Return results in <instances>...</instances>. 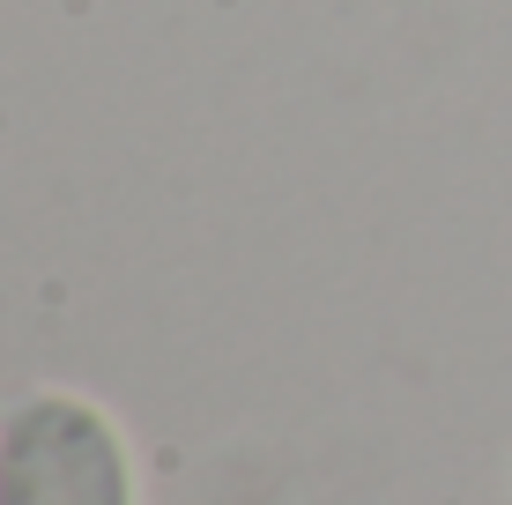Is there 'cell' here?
I'll list each match as a JSON object with an SVG mask.
<instances>
[{
	"label": "cell",
	"mask_w": 512,
	"mask_h": 505,
	"mask_svg": "<svg viewBox=\"0 0 512 505\" xmlns=\"http://www.w3.org/2000/svg\"><path fill=\"white\" fill-rule=\"evenodd\" d=\"M0 505H141L119 416L75 387L0 402Z\"/></svg>",
	"instance_id": "6da1fadb"
}]
</instances>
